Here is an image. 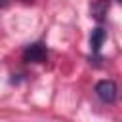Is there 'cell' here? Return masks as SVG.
I'll return each mask as SVG.
<instances>
[{
    "mask_svg": "<svg viewBox=\"0 0 122 122\" xmlns=\"http://www.w3.org/2000/svg\"><path fill=\"white\" fill-rule=\"evenodd\" d=\"M105 38H107V32H105L101 27H97V29H93V30H92V36H90V44H92V50H93L95 53L101 50V46H103Z\"/></svg>",
    "mask_w": 122,
    "mask_h": 122,
    "instance_id": "obj_3",
    "label": "cell"
},
{
    "mask_svg": "<svg viewBox=\"0 0 122 122\" xmlns=\"http://www.w3.org/2000/svg\"><path fill=\"white\" fill-rule=\"evenodd\" d=\"M48 57V50L42 42H34V44H29L23 51V59L27 63H44Z\"/></svg>",
    "mask_w": 122,
    "mask_h": 122,
    "instance_id": "obj_1",
    "label": "cell"
},
{
    "mask_svg": "<svg viewBox=\"0 0 122 122\" xmlns=\"http://www.w3.org/2000/svg\"><path fill=\"white\" fill-rule=\"evenodd\" d=\"M95 93L103 103H114L118 90H116V84L112 80H101V82L95 84Z\"/></svg>",
    "mask_w": 122,
    "mask_h": 122,
    "instance_id": "obj_2",
    "label": "cell"
},
{
    "mask_svg": "<svg viewBox=\"0 0 122 122\" xmlns=\"http://www.w3.org/2000/svg\"><path fill=\"white\" fill-rule=\"evenodd\" d=\"M107 10H109V4L105 0H95L92 4V15L97 19V21H103L105 15H107Z\"/></svg>",
    "mask_w": 122,
    "mask_h": 122,
    "instance_id": "obj_4",
    "label": "cell"
},
{
    "mask_svg": "<svg viewBox=\"0 0 122 122\" xmlns=\"http://www.w3.org/2000/svg\"><path fill=\"white\" fill-rule=\"evenodd\" d=\"M8 4H10V0H0V10H2V8H6Z\"/></svg>",
    "mask_w": 122,
    "mask_h": 122,
    "instance_id": "obj_5",
    "label": "cell"
}]
</instances>
